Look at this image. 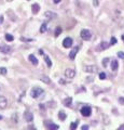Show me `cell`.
Returning <instances> with one entry per match:
<instances>
[{
  "label": "cell",
  "instance_id": "cell-27",
  "mask_svg": "<svg viewBox=\"0 0 124 130\" xmlns=\"http://www.w3.org/2000/svg\"><path fill=\"white\" fill-rule=\"evenodd\" d=\"M77 124H78V121H77V123H71V124H70V129H71V130L76 129V128H77Z\"/></svg>",
  "mask_w": 124,
  "mask_h": 130
},
{
  "label": "cell",
  "instance_id": "cell-13",
  "mask_svg": "<svg viewBox=\"0 0 124 130\" xmlns=\"http://www.w3.org/2000/svg\"><path fill=\"white\" fill-rule=\"evenodd\" d=\"M31 10H33V13H38L40 11V6L38 3H34L33 6H31Z\"/></svg>",
  "mask_w": 124,
  "mask_h": 130
},
{
  "label": "cell",
  "instance_id": "cell-21",
  "mask_svg": "<svg viewBox=\"0 0 124 130\" xmlns=\"http://www.w3.org/2000/svg\"><path fill=\"white\" fill-rule=\"evenodd\" d=\"M62 27H56V29H55V32H54V36L55 37H57V36H59V35L62 34Z\"/></svg>",
  "mask_w": 124,
  "mask_h": 130
},
{
  "label": "cell",
  "instance_id": "cell-22",
  "mask_svg": "<svg viewBox=\"0 0 124 130\" xmlns=\"http://www.w3.org/2000/svg\"><path fill=\"white\" fill-rule=\"evenodd\" d=\"M46 32V23H43L41 25V27H40V32L41 34H43V32Z\"/></svg>",
  "mask_w": 124,
  "mask_h": 130
},
{
  "label": "cell",
  "instance_id": "cell-34",
  "mask_svg": "<svg viewBox=\"0 0 124 130\" xmlns=\"http://www.w3.org/2000/svg\"><path fill=\"white\" fill-rule=\"evenodd\" d=\"M59 84H66V82H65V80L61 79V80H59Z\"/></svg>",
  "mask_w": 124,
  "mask_h": 130
},
{
  "label": "cell",
  "instance_id": "cell-16",
  "mask_svg": "<svg viewBox=\"0 0 124 130\" xmlns=\"http://www.w3.org/2000/svg\"><path fill=\"white\" fill-rule=\"evenodd\" d=\"M64 105L67 106V107H69V106H71V103H72V99L71 98H66L65 100H64Z\"/></svg>",
  "mask_w": 124,
  "mask_h": 130
},
{
  "label": "cell",
  "instance_id": "cell-5",
  "mask_svg": "<svg viewBox=\"0 0 124 130\" xmlns=\"http://www.w3.org/2000/svg\"><path fill=\"white\" fill-rule=\"evenodd\" d=\"M65 76L67 78H69V79H72V78L76 76V71L72 68H67L65 71Z\"/></svg>",
  "mask_w": 124,
  "mask_h": 130
},
{
  "label": "cell",
  "instance_id": "cell-23",
  "mask_svg": "<svg viewBox=\"0 0 124 130\" xmlns=\"http://www.w3.org/2000/svg\"><path fill=\"white\" fill-rule=\"evenodd\" d=\"M6 39H7L8 41H13V39H14V37L12 36L11 34H6Z\"/></svg>",
  "mask_w": 124,
  "mask_h": 130
},
{
  "label": "cell",
  "instance_id": "cell-29",
  "mask_svg": "<svg viewBox=\"0 0 124 130\" xmlns=\"http://www.w3.org/2000/svg\"><path fill=\"white\" fill-rule=\"evenodd\" d=\"M118 56H119L120 58H124V52L123 51H119L118 52Z\"/></svg>",
  "mask_w": 124,
  "mask_h": 130
},
{
  "label": "cell",
  "instance_id": "cell-2",
  "mask_svg": "<svg viewBox=\"0 0 124 130\" xmlns=\"http://www.w3.org/2000/svg\"><path fill=\"white\" fill-rule=\"evenodd\" d=\"M80 36L83 40H90L92 37V32L89 29H82L80 32Z\"/></svg>",
  "mask_w": 124,
  "mask_h": 130
},
{
  "label": "cell",
  "instance_id": "cell-35",
  "mask_svg": "<svg viewBox=\"0 0 124 130\" xmlns=\"http://www.w3.org/2000/svg\"><path fill=\"white\" fill-rule=\"evenodd\" d=\"M94 6H98V1H97V0H95V1H94Z\"/></svg>",
  "mask_w": 124,
  "mask_h": 130
},
{
  "label": "cell",
  "instance_id": "cell-3",
  "mask_svg": "<svg viewBox=\"0 0 124 130\" xmlns=\"http://www.w3.org/2000/svg\"><path fill=\"white\" fill-rule=\"evenodd\" d=\"M80 113L83 115L84 117H89L90 115L92 114V108L90 107V106H83L82 108H81Z\"/></svg>",
  "mask_w": 124,
  "mask_h": 130
},
{
  "label": "cell",
  "instance_id": "cell-39",
  "mask_svg": "<svg viewBox=\"0 0 124 130\" xmlns=\"http://www.w3.org/2000/svg\"><path fill=\"white\" fill-rule=\"evenodd\" d=\"M0 89H1V87H0Z\"/></svg>",
  "mask_w": 124,
  "mask_h": 130
},
{
  "label": "cell",
  "instance_id": "cell-19",
  "mask_svg": "<svg viewBox=\"0 0 124 130\" xmlns=\"http://www.w3.org/2000/svg\"><path fill=\"white\" fill-rule=\"evenodd\" d=\"M58 117H59V119H61L62 121L65 120V119H66V114H65V112H64V110H59Z\"/></svg>",
  "mask_w": 124,
  "mask_h": 130
},
{
  "label": "cell",
  "instance_id": "cell-28",
  "mask_svg": "<svg viewBox=\"0 0 124 130\" xmlns=\"http://www.w3.org/2000/svg\"><path fill=\"white\" fill-rule=\"evenodd\" d=\"M115 43H117V38H115V37H111V42H110V46L115 45Z\"/></svg>",
  "mask_w": 124,
  "mask_h": 130
},
{
  "label": "cell",
  "instance_id": "cell-33",
  "mask_svg": "<svg viewBox=\"0 0 124 130\" xmlns=\"http://www.w3.org/2000/svg\"><path fill=\"white\" fill-rule=\"evenodd\" d=\"M62 0H53V2H54L55 4H57V3H59V2H61Z\"/></svg>",
  "mask_w": 124,
  "mask_h": 130
},
{
  "label": "cell",
  "instance_id": "cell-15",
  "mask_svg": "<svg viewBox=\"0 0 124 130\" xmlns=\"http://www.w3.org/2000/svg\"><path fill=\"white\" fill-rule=\"evenodd\" d=\"M44 15H45V17H49L50 20H51V19H55V17L57 16V15L55 14L54 12H51V11H46Z\"/></svg>",
  "mask_w": 124,
  "mask_h": 130
},
{
  "label": "cell",
  "instance_id": "cell-18",
  "mask_svg": "<svg viewBox=\"0 0 124 130\" xmlns=\"http://www.w3.org/2000/svg\"><path fill=\"white\" fill-rule=\"evenodd\" d=\"M40 79H41L42 81L44 82V84H51V79L48 77V76H41V77H40Z\"/></svg>",
  "mask_w": 124,
  "mask_h": 130
},
{
  "label": "cell",
  "instance_id": "cell-24",
  "mask_svg": "<svg viewBox=\"0 0 124 130\" xmlns=\"http://www.w3.org/2000/svg\"><path fill=\"white\" fill-rule=\"evenodd\" d=\"M7 73H8V71L6 67H0V75H6Z\"/></svg>",
  "mask_w": 124,
  "mask_h": 130
},
{
  "label": "cell",
  "instance_id": "cell-31",
  "mask_svg": "<svg viewBox=\"0 0 124 130\" xmlns=\"http://www.w3.org/2000/svg\"><path fill=\"white\" fill-rule=\"evenodd\" d=\"M119 102H120V104L124 105V98H120V99H119Z\"/></svg>",
  "mask_w": 124,
  "mask_h": 130
},
{
  "label": "cell",
  "instance_id": "cell-11",
  "mask_svg": "<svg viewBox=\"0 0 124 130\" xmlns=\"http://www.w3.org/2000/svg\"><path fill=\"white\" fill-rule=\"evenodd\" d=\"M24 116H25V120L26 121H33V119H34V115L31 114L30 112H25V114H24Z\"/></svg>",
  "mask_w": 124,
  "mask_h": 130
},
{
  "label": "cell",
  "instance_id": "cell-9",
  "mask_svg": "<svg viewBox=\"0 0 124 130\" xmlns=\"http://www.w3.org/2000/svg\"><path fill=\"white\" fill-rule=\"evenodd\" d=\"M79 52V47H74V49H72L71 51H70L69 53V58L70 60H74V58H76L77 53Z\"/></svg>",
  "mask_w": 124,
  "mask_h": 130
},
{
  "label": "cell",
  "instance_id": "cell-32",
  "mask_svg": "<svg viewBox=\"0 0 124 130\" xmlns=\"http://www.w3.org/2000/svg\"><path fill=\"white\" fill-rule=\"evenodd\" d=\"M81 129H82V130H87V129H89V126L84 125V126H82V127H81Z\"/></svg>",
  "mask_w": 124,
  "mask_h": 130
},
{
  "label": "cell",
  "instance_id": "cell-4",
  "mask_svg": "<svg viewBox=\"0 0 124 130\" xmlns=\"http://www.w3.org/2000/svg\"><path fill=\"white\" fill-rule=\"evenodd\" d=\"M83 71L89 73V74H93L97 71V67H96L95 65H85V66L83 67Z\"/></svg>",
  "mask_w": 124,
  "mask_h": 130
},
{
  "label": "cell",
  "instance_id": "cell-38",
  "mask_svg": "<svg viewBox=\"0 0 124 130\" xmlns=\"http://www.w3.org/2000/svg\"><path fill=\"white\" fill-rule=\"evenodd\" d=\"M2 118H3V117L1 116V115H0V120H1V119H2Z\"/></svg>",
  "mask_w": 124,
  "mask_h": 130
},
{
  "label": "cell",
  "instance_id": "cell-14",
  "mask_svg": "<svg viewBox=\"0 0 124 130\" xmlns=\"http://www.w3.org/2000/svg\"><path fill=\"white\" fill-rule=\"evenodd\" d=\"M28 60L30 61L31 63H33V65H38V60H37V58H36L35 55H33V54H30V55L28 56Z\"/></svg>",
  "mask_w": 124,
  "mask_h": 130
},
{
  "label": "cell",
  "instance_id": "cell-36",
  "mask_svg": "<svg viewBox=\"0 0 124 130\" xmlns=\"http://www.w3.org/2000/svg\"><path fill=\"white\" fill-rule=\"evenodd\" d=\"M119 129H124V125H123V126H121V127H120Z\"/></svg>",
  "mask_w": 124,
  "mask_h": 130
},
{
  "label": "cell",
  "instance_id": "cell-20",
  "mask_svg": "<svg viewBox=\"0 0 124 130\" xmlns=\"http://www.w3.org/2000/svg\"><path fill=\"white\" fill-rule=\"evenodd\" d=\"M46 128H48V129H51V130H56L59 128V126L55 125V124H49V126H46Z\"/></svg>",
  "mask_w": 124,
  "mask_h": 130
},
{
  "label": "cell",
  "instance_id": "cell-25",
  "mask_svg": "<svg viewBox=\"0 0 124 130\" xmlns=\"http://www.w3.org/2000/svg\"><path fill=\"white\" fill-rule=\"evenodd\" d=\"M108 62H109V58H104V60H102V66H104V67H107V66H108Z\"/></svg>",
  "mask_w": 124,
  "mask_h": 130
},
{
  "label": "cell",
  "instance_id": "cell-12",
  "mask_svg": "<svg viewBox=\"0 0 124 130\" xmlns=\"http://www.w3.org/2000/svg\"><path fill=\"white\" fill-rule=\"evenodd\" d=\"M118 67H119V63H118V60H112L111 61V69L113 72L117 71Z\"/></svg>",
  "mask_w": 124,
  "mask_h": 130
},
{
  "label": "cell",
  "instance_id": "cell-6",
  "mask_svg": "<svg viewBox=\"0 0 124 130\" xmlns=\"http://www.w3.org/2000/svg\"><path fill=\"white\" fill-rule=\"evenodd\" d=\"M72 38H70V37H67V38H65L63 40V47L64 48H70L72 46Z\"/></svg>",
  "mask_w": 124,
  "mask_h": 130
},
{
  "label": "cell",
  "instance_id": "cell-26",
  "mask_svg": "<svg viewBox=\"0 0 124 130\" xmlns=\"http://www.w3.org/2000/svg\"><path fill=\"white\" fill-rule=\"evenodd\" d=\"M21 40L24 41V42H30V41H33L34 39H30V38H25V37H22V38H21Z\"/></svg>",
  "mask_w": 124,
  "mask_h": 130
},
{
  "label": "cell",
  "instance_id": "cell-7",
  "mask_svg": "<svg viewBox=\"0 0 124 130\" xmlns=\"http://www.w3.org/2000/svg\"><path fill=\"white\" fill-rule=\"evenodd\" d=\"M109 47H110V43H108V42H105V41H102V42L100 43V45L97 47V51H104V50L108 49Z\"/></svg>",
  "mask_w": 124,
  "mask_h": 130
},
{
  "label": "cell",
  "instance_id": "cell-10",
  "mask_svg": "<svg viewBox=\"0 0 124 130\" xmlns=\"http://www.w3.org/2000/svg\"><path fill=\"white\" fill-rule=\"evenodd\" d=\"M0 52H2V53H10L11 52V47L9 46H0Z\"/></svg>",
  "mask_w": 124,
  "mask_h": 130
},
{
  "label": "cell",
  "instance_id": "cell-1",
  "mask_svg": "<svg viewBox=\"0 0 124 130\" xmlns=\"http://www.w3.org/2000/svg\"><path fill=\"white\" fill-rule=\"evenodd\" d=\"M42 93H43V89L40 88V87H34L30 91V95H31V98H34V99H38Z\"/></svg>",
  "mask_w": 124,
  "mask_h": 130
},
{
  "label": "cell",
  "instance_id": "cell-37",
  "mask_svg": "<svg viewBox=\"0 0 124 130\" xmlns=\"http://www.w3.org/2000/svg\"><path fill=\"white\" fill-rule=\"evenodd\" d=\"M122 40H123V42H124V35H122Z\"/></svg>",
  "mask_w": 124,
  "mask_h": 130
},
{
  "label": "cell",
  "instance_id": "cell-8",
  "mask_svg": "<svg viewBox=\"0 0 124 130\" xmlns=\"http://www.w3.org/2000/svg\"><path fill=\"white\" fill-rule=\"evenodd\" d=\"M8 105V101L7 99H6L5 97H2V95H0V110H3V108H6Z\"/></svg>",
  "mask_w": 124,
  "mask_h": 130
},
{
  "label": "cell",
  "instance_id": "cell-17",
  "mask_svg": "<svg viewBox=\"0 0 124 130\" xmlns=\"http://www.w3.org/2000/svg\"><path fill=\"white\" fill-rule=\"evenodd\" d=\"M43 58H44V61H45L46 65H48V67H51V66H52V61L50 60V58H49L48 55H45V54L43 55Z\"/></svg>",
  "mask_w": 124,
  "mask_h": 130
},
{
  "label": "cell",
  "instance_id": "cell-30",
  "mask_svg": "<svg viewBox=\"0 0 124 130\" xmlns=\"http://www.w3.org/2000/svg\"><path fill=\"white\" fill-rule=\"evenodd\" d=\"M106 78V74L105 73H100L99 74V79H105Z\"/></svg>",
  "mask_w": 124,
  "mask_h": 130
}]
</instances>
